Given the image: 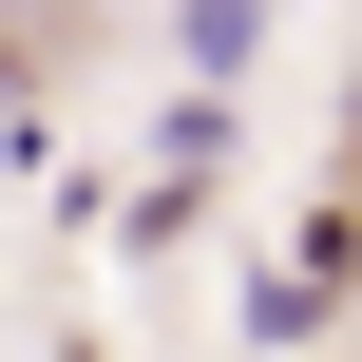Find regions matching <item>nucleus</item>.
Wrapping results in <instances>:
<instances>
[{
	"mask_svg": "<svg viewBox=\"0 0 362 362\" xmlns=\"http://www.w3.org/2000/svg\"><path fill=\"white\" fill-rule=\"evenodd\" d=\"M248 38H267V0H191V57H210V76H229Z\"/></svg>",
	"mask_w": 362,
	"mask_h": 362,
	"instance_id": "obj_1",
	"label": "nucleus"
}]
</instances>
